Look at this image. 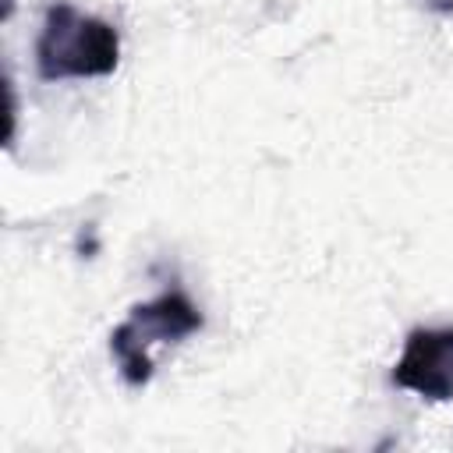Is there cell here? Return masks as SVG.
I'll list each match as a JSON object with an SVG mask.
<instances>
[{
    "mask_svg": "<svg viewBox=\"0 0 453 453\" xmlns=\"http://www.w3.org/2000/svg\"><path fill=\"white\" fill-rule=\"evenodd\" d=\"M393 386L425 400H453V326H418L407 333L393 365Z\"/></svg>",
    "mask_w": 453,
    "mask_h": 453,
    "instance_id": "3957f363",
    "label": "cell"
},
{
    "mask_svg": "<svg viewBox=\"0 0 453 453\" xmlns=\"http://www.w3.org/2000/svg\"><path fill=\"white\" fill-rule=\"evenodd\" d=\"M117 60H120V35L110 21L81 14L64 0L46 7L35 39V74L42 81L103 78L117 71Z\"/></svg>",
    "mask_w": 453,
    "mask_h": 453,
    "instance_id": "6da1fadb",
    "label": "cell"
},
{
    "mask_svg": "<svg viewBox=\"0 0 453 453\" xmlns=\"http://www.w3.org/2000/svg\"><path fill=\"white\" fill-rule=\"evenodd\" d=\"M202 311L198 304L180 290L170 287L159 297L134 304L127 319L110 333V354L124 375L127 386H145L152 379V347L156 343H177L191 333L202 329Z\"/></svg>",
    "mask_w": 453,
    "mask_h": 453,
    "instance_id": "7a4b0ae2",
    "label": "cell"
},
{
    "mask_svg": "<svg viewBox=\"0 0 453 453\" xmlns=\"http://www.w3.org/2000/svg\"><path fill=\"white\" fill-rule=\"evenodd\" d=\"M414 4L432 11V14H453V0H414Z\"/></svg>",
    "mask_w": 453,
    "mask_h": 453,
    "instance_id": "277c9868",
    "label": "cell"
}]
</instances>
